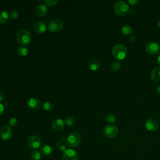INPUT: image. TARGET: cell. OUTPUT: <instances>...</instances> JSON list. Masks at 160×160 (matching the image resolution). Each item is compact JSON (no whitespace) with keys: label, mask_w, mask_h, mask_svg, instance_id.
I'll list each match as a JSON object with an SVG mask.
<instances>
[{"label":"cell","mask_w":160,"mask_h":160,"mask_svg":"<svg viewBox=\"0 0 160 160\" xmlns=\"http://www.w3.org/2000/svg\"><path fill=\"white\" fill-rule=\"evenodd\" d=\"M9 19V15L8 12L5 11H0V22L5 23Z\"/></svg>","instance_id":"obj_20"},{"label":"cell","mask_w":160,"mask_h":160,"mask_svg":"<svg viewBox=\"0 0 160 160\" xmlns=\"http://www.w3.org/2000/svg\"><path fill=\"white\" fill-rule=\"evenodd\" d=\"M46 24L44 22L39 21L36 22L34 25V30L36 32L41 34L46 31Z\"/></svg>","instance_id":"obj_16"},{"label":"cell","mask_w":160,"mask_h":160,"mask_svg":"<svg viewBox=\"0 0 160 160\" xmlns=\"http://www.w3.org/2000/svg\"><path fill=\"white\" fill-rule=\"evenodd\" d=\"M146 50L150 54H156L160 51V44L154 41L149 42L146 46Z\"/></svg>","instance_id":"obj_9"},{"label":"cell","mask_w":160,"mask_h":160,"mask_svg":"<svg viewBox=\"0 0 160 160\" xmlns=\"http://www.w3.org/2000/svg\"><path fill=\"white\" fill-rule=\"evenodd\" d=\"M31 158L32 160H39L41 158V153L38 151L34 150L31 152Z\"/></svg>","instance_id":"obj_24"},{"label":"cell","mask_w":160,"mask_h":160,"mask_svg":"<svg viewBox=\"0 0 160 160\" xmlns=\"http://www.w3.org/2000/svg\"><path fill=\"white\" fill-rule=\"evenodd\" d=\"M10 16L12 19H16L19 16V12L17 10H12L10 13Z\"/></svg>","instance_id":"obj_30"},{"label":"cell","mask_w":160,"mask_h":160,"mask_svg":"<svg viewBox=\"0 0 160 160\" xmlns=\"http://www.w3.org/2000/svg\"><path fill=\"white\" fill-rule=\"evenodd\" d=\"M43 108L45 111H51L53 109V105L49 102H45L43 104Z\"/></svg>","instance_id":"obj_26"},{"label":"cell","mask_w":160,"mask_h":160,"mask_svg":"<svg viewBox=\"0 0 160 160\" xmlns=\"http://www.w3.org/2000/svg\"><path fill=\"white\" fill-rule=\"evenodd\" d=\"M150 76L151 79L156 82H160V67H156L151 71Z\"/></svg>","instance_id":"obj_14"},{"label":"cell","mask_w":160,"mask_h":160,"mask_svg":"<svg viewBox=\"0 0 160 160\" xmlns=\"http://www.w3.org/2000/svg\"><path fill=\"white\" fill-rule=\"evenodd\" d=\"M41 141L40 138L36 135H31L27 139L28 146L32 149H37L41 146Z\"/></svg>","instance_id":"obj_7"},{"label":"cell","mask_w":160,"mask_h":160,"mask_svg":"<svg viewBox=\"0 0 160 160\" xmlns=\"http://www.w3.org/2000/svg\"><path fill=\"white\" fill-rule=\"evenodd\" d=\"M78 153L76 151L72 149H66L62 154V160H78Z\"/></svg>","instance_id":"obj_8"},{"label":"cell","mask_w":160,"mask_h":160,"mask_svg":"<svg viewBox=\"0 0 160 160\" xmlns=\"http://www.w3.org/2000/svg\"><path fill=\"white\" fill-rule=\"evenodd\" d=\"M40 152L42 155L44 156H48L52 153V149L50 146L48 144H44L41 147Z\"/></svg>","instance_id":"obj_17"},{"label":"cell","mask_w":160,"mask_h":160,"mask_svg":"<svg viewBox=\"0 0 160 160\" xmlns=\"http://www.w3.org/2000/svg\"><path fill=\"white\" fill-rule=\"evenodd\" d=\"M65 121V124L69 126H71L74 124V122H75V119L72 117V116H68V118H66L64 120Z\"/></svg>","instance_id":"obj_25"},{"label":"cell","mask_w":160,"mask_h":160,"mask_svg":"<svg viewBox=\"0 0 160 160\" xmlns=\"http://www.w3.org/2000/svg\"><path fill=\"white\" fill-rule=\"evenodd\" d=\"M0 136L3 140H8L12 136V131L11 128L8 125H4L0 130Z\"/></svg>","instance_id":"obj_10"},{"label":"cell","mask_w":160,"mask_h":160,"mask_svg":"<svg viewBox=\"0 0 160 160\" xmlns=\"http://www.w3.org/2000/svg\"><path fill=\"white\" fill-rule=\"evenodd\" d=\"M18 120L16 118H11L9 121V124L10 127H16L18 125Z\"/></svg>","instance_id":"obj_28"},{"label":"cell","mask_w":160,"mask_h":160,"mask_svg":"<svg viewBox=\"0 0 160 160\" xmlns=\"http://www.w3.org/2000/svg\"><path fill=\"white\" fill-rule=\"evenodd\" d=\"M47 11H48L47 6L45 4H40L36 7V9H35L36 14L39 17L45 16L47 13Z\"/></svg>","instance_id":"obj_15"},{"label":"cell","mask_w":160,"mask_h":160,"mask_svg":"<svg viewBox=\"0 0 160 160\" xmlns=\"http://www.w3.org/2000/svg\"><path fill=\"white\" fill-rule=\"evenodd\" d=\"M121 68V62L118 61H114L111 64V69L112 71H118Z\"/></svg>","instance_id":"obj_23"},{"label":"cell","mask_w":160,"mask_h":160,"mask_svg":"<svg viewBox=\"0 0 160 160\" xmlns=\"http://www.w3.org/2000/svg\"><path fill=\"white\" fill-rule=\"evenodd\" d=\"M139 0H128V2L131 6H136L139 3Z\"/></svg>","instance_id":"obj_32"},{"label":"cell","mask_w":160,"mask_h":160,"mask_svg":"<svg viewBox=\"0 0 160 160\" xmlns=\"http://www.w3.org/2000/svg\"><path fill=\"white\" fill-rule=\"evenodd\" d=\"M156 26H157V27H158V28H159V29H160V20H159V21H158L157 22V23H156Z\"/></svg>","instance_id":"obj_35"},{"label":"cell","mask_w":160,"mask_h":160,"mask_svg":"<svg viewBox=\"0 0 160 160\" xmlns=\"http://www.w3.org/2000/svg\"><path fill=\"white\" fill-rule=\"evenodd\" d=\"M135 39H136V38H135L133 35H131V36H130V37H129V40H130L131 41H134Z\"/></svg>","instance_id":"obj_34"},{"label":"cell","mask_w":160,"mask_h":160,"mask_svg":"<svg viewBox=\"0 0 160 160\" xmlns=\"http://www.w3.org/2000/svg\"><path fill=\"white\" fill-rule=\"evenodd\" d=\"M156 91H157V92L160 94V86H159L157 88Z\"/></svg>","instance_id":"obj_36"},{"label":"cell","mask_w":160,"mask_h":160,"mask_svg":"<svg viewBox=\"0 0 160 160\" xmlns=\"http://www.w3.org/2000/svg\"><path fill=\"white\" fill-rule=\"evenodd\" d=\"M58 1L57 0H45V4L48 6H54L58 3Z\"/></svg>","instance_id":"obj_29"},{"label":"cell","mask_w":160,"mask_h":160,"mask_svg":"<svg viewBox=\"0 0 160 160\" xmlns=\"http://www.w3.org/2000/svg\"><path fill=\"white\" fill-rule=\"evenodd\" d=\"M16 39L17 42L22 46L28 45L31 41V33L25 29H21L16 34Z\"/></svg>","instance_id":"obj_1"},{"label":"cell","mask_w":160,"mask_h":160,"mask_svg":"<svg viewBox=\"0 0 160 160\" xmlns=\"http://www.w3.org/2000/svg\"><path fill=\"white\" fill-rule=\"evenodd\" d=\"M6 98V94L5 92L2 91V90H0V102L1 101H2Z\"/></svg>","instance_id":"obj_31"},{"label":"cell","mask_w":160,"mask_h":160,"mask_svg":"<svg viewBox=\"0 0 160 160\" xmlns=\"http://www.w3.org/2000/svg\"><path fill=\"white\" fill-rule=\"evenodd\" d=\"M17 52L18 54V55H19L20 56H26L27 55V54L28 53V49L27 48H26L24 46H20L17 51Z\"/></svg>","instance_id":"obj_21"},{"label":"cell","mask_w":160,"mask_h":160,"mask_svg":"<svg viewBox=\"0 0 160 160\" xmlns=\"http://www.w3.org/2000/svg\"><path fill=\"white\" fill-rule=\"evenodd\" d=\"M88 66L91 70L96 71L100 67V62L98 59H94L89 62Z\"/></svg>","instance_id":"obj_18"},{"label":"cell","mask_w":160,"mask_h":160,"mask_svg":"<svg viewBox=\"0 0 160 160\" xmlns=\"http://www.w3.org/2000/svg\"><path fill=\"white\" fill-rule=\"evenodd\" d=\"M121 32L125 35H129L132 34V29L130 26L125 24L121 27Z\"/></svg>","instance_id":"obj_19"},{"label":"cell","mask_w":160,"mask_h":160,"mask_svg":"<svg viewBox=\"0 0 160 160\" xmlns=\"http://www.w3.org/2000/svg\"><path fill=\"white\" fill-rule=\"evenodd\" d=\"M66 144L71 148H74L78 146L81 141V136L78 132H72L66 139Z\"/></svg>","instance_id":"obj_4"},{"label":"cell","mask_w":160,"mask_h":160,"mask_svg":"<svg viewBox=\"0 0 160 160\" xmlns=\"http://www.w3.org/2000/svg\"><path fill=\"white\" fill-rule=\"evenodd\" d=\"M52 128L56 131H61L64 128V122L60 118L56 119L52 122Z\"/></svg>","instance_id":"obj_13"},{"label":"cell","mask_w":160,"mask_h":160,"mask_svg":"<svg viewBox=\"0 0 160 160\" xmlns=\"http://www.w3.org/2000/svg\"><path fill=\"white\" fill-rule=\"evenodd\" d=\"M129 12H130V13H134V12H135V11H134L133 9L129 10Z\"/></svg>","instance_id":"obj_38"},{"label":"cell","mask_w":160,"mask_h":160,"mask_svg":"<svg viewBox=\"0 0 160 160\" xmlns=\"http://www.w3.org/2000/svg\"><path fill=\"white\" fill-rule=\"evenodd\" d=\"M48 28L52 32H58L63 28V22L58 18L53 19L48 23Z\"/></svg>","instance_id":"obj_5"},{"label":"cell","mask_w":160,"mask_h":160,"mask_svg":"<svg viewBox=\"0 0 160 160\" xmlns=\"http://www.w3.org/2000/svg\"><path fill=\"white\" fill-rule=\"evenodd\" d=\"M129 10L128 4L124 1H118L114 5V11L119 16H125Z\"/></svg>","instance_id":"obj_3"},{"label":"cell","mask_w":160,"mask_h":160,"mask_svg":"<svg viewBox=\"0 0 160 160\" xmlns=\"http://www.w3.org/2000/svg\"><path fill=\"white\" fill-rule=\"evenodd\" d=\"M41 106V102L36 98H30L27 102V106L31 110L39 109Z\"/></svg>","instance_id":"obj_12"},{"label":"cell","mask_w":160,"mask_h":160,"mask_svg":"<svg viewBox=\"0 0 160 160\" xmlns=\"http://www.w3.org/2000/svg\"><path fill=\"white\" fill-rule=\"evenodd\" d=\"M118 133L119 129L114 124H108L103 128V134L108 138H115Z\"/></svg>","instance_id":"obj_6"},{"label":"cell","mask_w":160,"mask_h":160,"mask_svg":"<svg viewBox=\"0 0 160 160\" xmlns=\"http://www.w3.org/2000/svg\"><path fill=\"white\" fill-rule=\"evenodd\" d=\"M56 146L57 148L60 150V151H65L67 149H66V145L64 144V143L62 141H58L57 143H56Z\"/></svg>","instance_id":"obj_27"},{"label":"cell","mask_w":160,"mask_h":160,"mask_svg":"<svg viewBox=\"0 0 160 160\" xmlns=\"http://www.w3.org/2000/svg\"><path fill=\"white\" fill-rule=\"evenodd\" d=\"M128 53L127 48L122 44H118L113 46L112 49V55L118 59L124 58Z\"/></svg>","instance_id":"obj_2"},{"label":"cell","mask_w":160,"mask_h":160,"mask_svg":"<svg viewBox=\"0 0 160 160\" xmlns=\"http://www.w3.org/2000/svg\"><path fill=\"white\" fill-rule=\"evenodd\" d=\"M4 111V107L2 104H0V116H1Z\"/></svg>","instance_id":"obj_33"},{"label":"cell","mask_w":160,"mask_h":160,"mask_svg":"<svg viewBox=\"0 0 160 160\" xmlns=\"http://www.w3.org/2000/svg\"><path fill=\"white\" fill-rule=\"evenodd\" d=\"M145 127L149 131H156L159 128L158 122L153 118L147 119L145 121Z\"/></svg>","instance_id":"obj_11"},{"label":"cell","mask_w":160,"mask_h":160,"mask_svg":"<svg viewBox=\"0 0 160 160\" xmlns=\"http://www.w3.org/2000/svg\"><path fill=\"white\" fill-rule=\"evenodd\" d=\"M105 120L109 123H113L116 121V117L112 113H108L105 116Z\"/></svg>","instance_id":"obj_22"},{"label":"cell","mask_w":160,"mask_h":160,"mask_svg":"<svg viewBox=\"0 0 160 160\" xmlns=\"http://www.w3.org/2000/svg\"><path fill=\"white\" fill-rule=\"evenodd\" d=\"M157 61H158V63L160 65V55L158 57V58H157Z\"/></svg>","instance_id":"obj_37"}]
</instances>
